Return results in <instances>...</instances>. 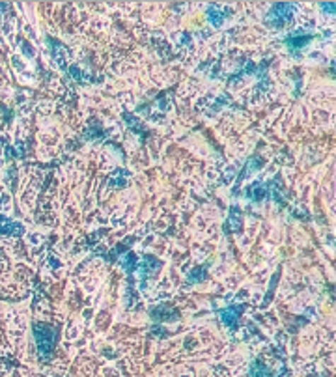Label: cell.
<instances>
[{"instance_id": "6da1fadb", "label": "cell", "mask_w": 336, "mask_h": 377, "mask_svg": "<svg viewBox=\"0 0 336 377\" xmlns=\"http://www.w3.org/2000/svg\"><path fill=\"white\" fill-rule=\"evenodd\" d=\"M34 331H36V342L42 355H49L52 349V344H54V331H52V327L45 325V323H37L34 327Z\"/></svg>"}, {"instance_id": "7a4b0ae2", "label": "cell", "mask_w": 336, "mask_h": 377, "mask_svg": "<svg viewBox=\"0 0 336 377\" xmlns=\"http://www.w3.org/2000/svg\"><path fill=\"white\" fill-rule=\"evenodd\" d=\"M291 16H294L291 4H274L273 10L269 11L267 23L273 26H282L290 21Z\"/></svg>"}, {"instance_id": "3957f363", "label": "cell", "mask_w": 336, "mask_h": 377, "mask_svg": "<svg viewBox=\"0 0 336 377\" xmlns=\"http://www.w3.org/2000/svg\"><path fill=\"white\" fill-rule=\"evenodd\" d=\"M239 312H241V308H226V311H223L224 323H226V325H236Z\"/></svg>"}, {"instance_id": "277c9868", "label": "cell", "mask_w": 336, "mask_h": 377, "mask_svg": "<svg viewBox=\"0 0 336 377\" xmlns=\"http://www.w3.org/2000/svg\"><path fill=\"white\" fill-rule=\"evenodd\" d=\"M207 17H209V21H212L213 25H221V23H223V11H221V8H217V6H212V8L207 10Z\"/></svg>"}, {"instance_id": "5b68a950", "label": "cell", "mask_w": 336, "mask_h": 377, "mask_svg": "<svg viewBox=\"0 0 336 377\" xmlns=\"http://www.w3.org/2000/svg\"><path fill=\"white\" fill-rule=\"evenodd\" d=\"M306 42H311V36H291L290 40H288V47H290V49H301V47L305 45Z\"/></svg>"}, {"instance_id": "8992f818", "label": "cell", "mask_w": 336, "mask_h": 377, "mask_svg": "<svg viewBox=\"0 0 336 377\" xmlns=\"http://www.w3.org/2000/svg\"><path fill=\"white\" fill-rule=\"evenodd\" d=\"M323 6V10L329 11V13H335V4H331V2H327V4H321Z\"/></svg>"}]
</instances>
